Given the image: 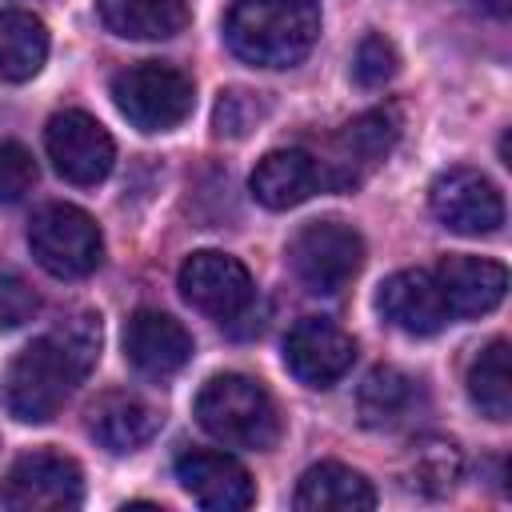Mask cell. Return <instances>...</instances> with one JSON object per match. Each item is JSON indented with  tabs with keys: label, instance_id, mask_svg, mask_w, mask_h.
<instances>
[{
	"label": "cell",
	"instance_id": "44dd1931",
	"mask_svg": "<svg viewBox=\"0 0 512 512\" xmlns=\"http://www.w3.org/2000/svg\"><path fill=\"white\" fill-rule=\"evenodd\" d=\"M48 60V28L40 16L8 8L0 12V80L24 84Z\"/></svg>",
	"mask_w": 512,
	"mask_h": 512
},
{
	"label": "cell",
	"instance_id": "ba28073f",
	"mask_svg": "<svg viewBox=\"0 0 512 512\" xmlns=\"http://www.w3.org/2000/svg\"><path fill=\"white\" fill-rule=\"evenodd\" d=\"M0 504L12 512H72L84 504V472L64 452H24L0 480Z\"/></svg>",
	"mask_w": 512,
	"mask_h": 512
},
{
	"label": "cell",
	"instance_id": "8fae6325",
	"mask_svg": "<svg viewBox=\"0 0 512 512\" xmlns=\"http://www.w3.org/2000/svg\"><path fill=\"white\" fill-rule=\"evenodd\" d=\"M428 204L456 236H492L504 224V196L480 168H444L428 188Z\"/></svg>",
	"mask_w": 512,
	"mask_h": 512
},
{
	"label": "cell",
	"instance_id": "6da1fadb",
	"mask_svg": "<svg viewBox=\"0 0 512 512\" xmlns=\"http://www.w3.org/2000/svg\"><path fill=\"white\" fill-rule=\"evenodd\" d=\"M100 360V316L76 312L52 332L36 336L24 352L12 356V364L0 376V404L20 424H44L52 420L64 400L76 392V384L96 368Z\"/></svg>",
	"mask_w": 512,
	"mask_h": 512
},
{
	"label": "cell",
	"instance_id": "484cf974",
	"mask_svg": "<svg viewBox=\"0 0 512 512\" xmlns=\"http://www.w3.org/2000/svg\"><path fill=\"white\" fill-rule=\"evenodd\" d=\"M264 100L256 96V92H244V88H228V92H220V100H216V116H212V128H216V136H232V140H240V136H248L260 120H264Z\"/></svg>",
	"mask_w": 512,
	"mask_h": 512
},
{
	"label": "cell",
	"instance_id": "83f0119b",
	"mask_svg": "<svg viewBox=\"0 0 512 512\" xmlns=\"http://www.w3.org/2000/svg\"><path fill=\"white\" fill-rule=\"evenodd\" d=\"M36 312H40L36 288H32L24 276H16V272H0V328H4V332H8V328H20V324H28Z\"/></svg>",
	"mask_w": 512,
	"mask_h": 512
},
{
	"label": "cell",
	"instance_id": "9c48e42d",
	"mask_svg": "<svg viewBox=\"0 0 512 512\" xmlns=\"http://www.w3.org/2000/svg\"><path fill=\"white\" fill-rule=\"evenodd\" d=\"M176 284H180V296H184L196 312H204V316H212V320H220V324L240 320V316L252 308V296H256L248 268H244L236 256L216 252V248L192 252V256L180 264Z\"/></svg>",
	"mask_w": 512,
	"mask_h": 512
},
{
	"label": "cell",
	"instance_id": "603a6c76",
	"mask_svg": "<svg viewBox=\"0 0 512 512\" xmlns=\"http://www.w3.org/2000/svg\"><path fill=\"white\" fill-rule=\"evenodd\" d=\"M468 400L488 420L512 416V376H508V340L484 344L468 364Z\"/></svg>",
	"mask_w": 512,
	"mask_h": 512
},
{
	"label": "cell",
	"instance_id": "4fadbf2b",
	"mask_svg": "<svg viewBox=\"0 0 512 512\" xmlns=\"http://www.w3.org/2000/svg\"><path fill=\"white\" fill-rule=\"evenodd\" d=\"M176 480L208 512H244L256 504V484L248 468L216 448H188L176 460Z\"/></svg>",
	"mask_w": 512,
	"mask_h": 512
},
{
	"label": "cell",
	"instance_id": "cb8c5ba5",
	"mask_svg": "<svg viewBox=\"0 0 512 512\" xmlns=\"http://www.w3.org/2000/svg\"><path fill=\"white\" fill-rule=\"evenodd\" d=\"M464 472V460H460V448L452 440H440V436H428L420 440L412 452H408V488L424 492V496H448L456 488Z\"/></svg>",
	"mask_w": 512,
	"mask_h": 512
},
{
	"label": "cell",
	"instance_id": "7a4b0ae2",
	"mask_svg": "<svg viewBox=\"0 0 512 512\" xmlns=\"http://www.w3.org/2000/svg\"><path fill=\"white\" fill-rule=\"evenodd\" d=\"M320 36V0H236L224 16L228 48L256 68L300 64Z\"/></svg>",
	"mask_w": 512,
	"mask_h": 512
},
{
	"label": "cell",
	"instance_id": "3957f363",
	"mask_svg": "<svg viewBox=\"0 0 512 512\" xmlns=\"http://www.w3.org/2000/svg\"><path fill=\"white\" fill-rule=\"evenodd\" d=\"M196 420L228 448L264 452L280 436V412L268 388L244 372H220L196 392Z\"/></svg>",
	"mask_w": 512,
	"mask_h": 512
},
{
	"label": "cell",
	"instance_id": "52a82bcc",
	"mask_svg": "<svg viewBox=\"0 0 512 512\" xmlns=\"http://www.w3.org/2000/svg\"><path fill=\"white\" fill-rule=\"evenodd\" d=\"M288 264L308 292L332 296L356 280L364 264V240L344 220H312L292 236Z\"/></svg>",
	"mask_w": 512,
	"mask_h": 512
},
{
	"label": "cell",
	"instance_id": "d6986e66",
	"mask_svg": "<svg viewBox=\"0 0 512 512\" xmlns=\"http://www.w3.org/2000/svg\"><path fill=\"white\" fill-rule=\"evenodd\" d=\"M292 500L300 512H368L376 508V488L356 468L320 460L300 476Z\"/></svg>",
	"mask_w": 512,
	"mask_h": 512
},
{
	"label": "cell",
	"instance_id": "4316f807",
	"mask_svg": "<svg viewBox=\"0 0 512 512\" xmlns=\"http://www.w3.org/2000/svg\"><path fill=\"white\" fill-rule=\"evenodd\" d=\"M36 184V160L24 144H0V204H20Z\"/></svg>",
	"mask_w": 512,
	"mask_h": 512
},
{
	"label": "cell",
	"instance_id": "277c9868",
	"mask_svg": "<svg viewBox=\"0 0 512 512\" xmlns=\"http://www.w3.org/2000/svg\"><path fill=\"white\" fill-rule=\"evenodd\" d=\"M112 104L120 108V116L132 128L168 132L192 116L196 88L180 68L160 64V60H144V64H132V68L112 76Z\"/></svg>",
	"mask_w": 512,
	"mask_h": 512
},
{
	"label": "cell",
	"instance_id": "9a60e30c",
	"mask_svg": "<svg viewBox=\"0 0 512 512\" xmlns=\"http://www.w3.org/2000/svg\"><path fill=\"white\" fill-rule=\"evenodd\" d=\"M376 312L408 336H432L452 320L448 308H444V296L436 288V276L424 272V268L392 272L376 288Z\"/></svg>",
	"mask_w": 512,
	"mask_h": 512
},
{
	"label": "cell",
	"instance_id": "5b68a950",
	"mask_svg": "<svg viewBox=\"0 0 512 512\" xmlns=\"http://www.w3.org/2000/svg\"><path fill=\"white\" fill-rule=\"evenodd\" d=\"M28 248L36 264L60 280H80L104 260V236L76 204H44L28 224Z\"/></svg>",
	"mask_w": 512,
	"mask_h": 512
},
{
	"label": "cell",
	"instance_id": "7402d4cb",
	"mask_svg": "<svg viewBox=\"0 0 512 512\" xmlns=\"http://www.w3.org/2000/svg\"><path fill=\"white\" fill-rule=\"evenodd\" d=\"M412 404H416V380L392 364L372 368L356 392V412L368 428H396L400 420H408Z\"/></svg>",
	"mask_w": 512,
	"mask_h": 512
},
{
	"label": "cell",
	"instance_id": "e0dca14e",
	"mask_svg": "<svg viewBox=\"0 0 512 512\" xmlns=\"http://www.w3.org/2000/svg\"><path fill=\"white\" fill-rule=\"evenodd\" d=\"M248 188H252L256 204H264L272 212L296 208L312 192H320L316 156L304 152V148H276V152H268V156L256 160V168L248 176Z\"/></svg>",
	"mask_w": 512,
	"mask_h": 512
},
{
	"label": "cell",
	"instance_id": "30bf717a",
	"mask_svg": "<svg viewBox=\"0 0 512 512\" xmlns=\"http://www.w3.org/2000/svg\"><path fill=\"white\" fill-rule=\"evenodd\" d=\"M44 148H48V160L52 168L68 180V184H80V188H92L100 184L112 164H116V144L108 136V128L80 112V108H68V112H56L44 128Z\"/></svg>",
	"mask_w": 512,
	"mask_h": 512
},
{
	"label": "cell",
	"instance_id": "d4e9b609",
	"mask_svg": "<svg viewBox=\"0 0 512 512\" xmlns=\"http://www.w3.org/2000/svg\"><path fill=\"white\" fill-rule=\"evenodd\" d=\"M400 72V56L392 48L388 36L380 32H368L360 44H356V56H352V76L360 88H384L392 76Z\"/></svg>",
	"mask_w": 512,
	"mask_h": 512
},
{
	"label": "cell",
	"instance_id": "5bb4252c",
	"mask_svg": "<svg viewBox=\"0 0 512 512\" xmlns=\"http://www.w3.org/2000/svg\"><path fill=\"white\" fill-rule=\"evenodd\" d=\"M192 352H196L192 332L160 308H140L124 324V356L136 372H144L152 380L180 372L192 360Z\"/></svg>",
	"mask_w": 512,
	"mask_h": 512
},
{
	"label": "cell",
	"instance_id": "8992f818",
	"mask_svg": "<svg viewBox=\"0 0 512 512\" xmlns=\"http://www.w3.org/2000/svg\"><path fill=\"white\" fill-rule=\"evenodd\" d=\"M396 136H400V120H396L392 108H368L356 120H348L328 140V152L316 156L320 188H328V192L360 188L380 168V160L392 152Z\"/></svg>",
	"mask_w": 512,
	"mask_h": 512
},
{
	"label": "cell",
	"instance_id": "7c38bea8",
	"mask_svg": "<svg viewBox=\"0 0 512 512\" xmlns=\"http://www.w3.org/2000/svg\"><path fill=\"white\" fill-rule=\"evenodd\" d=\"M352 360L356 340L324 316H304L284 336V364L308 388H332L352 368Z\"/></svg>",
	"mask_w": 512,
	"mask_h": 512
},
{
	"label": "cell",
	"instance_id": "ffe728a7",
	"mask_svg": "<svg viewBox=\"0 0 512 512\" xmlns=\"http://www.w3.org/2000/svg\"><path fill=\"white\" fill-rule=\"evenodd\" d=\"M96 12L124 40H168L188 24L184 0H96Z\"/></svg>",
	"mask_w": 512,
	"mask_h": 512
},
{
	"label": "cell",
	"instance_id": "2e32d148",
	"mask_svg": "<svg viewBox=\"0 0 512 512\" xmlns=\"http://www.w3.org/2000/svg\"><path fill=\"white\" fill-rule=\"evenodd\" d=\"M432 276L448 316H460V320L492 312L508 292V268L484 256H444Z\"/></svg>",
	"mask_w": 512,
	"mask_h": 512
},
{
	"label": "cell",
	"instance_id": "ac0fdd59",
	"mask_svg": "<svg viewBox=\"0 0 512 512\" xmlns=\"http://www.w3.org/2000/svg\"><path fill=\"white\" fill-rule=\"evenodd\" d=\"M160 412L132 396V392H104L100 400H92L88 408V432L100 448L124 456V452H136L140 444H148L156 432H160Z\"/></svg>",
	"mask_w": 512,
	"mask_h": 512
}]
</instances>
